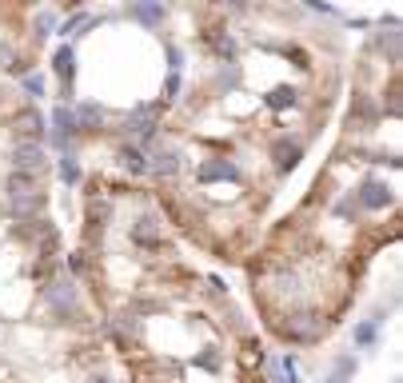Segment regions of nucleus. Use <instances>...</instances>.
Returning <instances> with one entry per match:
<instances>
[{
	"label": "nucleus",
	"mask_w": 403,
	"mask_h": 383,
	"mask_svg": "<svg viewBox=\"0 0 403 383\" xmlns=\"http://www.w3.org/2000/svg\"><path fill=\"white\" fill-rule=\"evenodd\" d=\"M49 156V116L20 84L0 80V168Z\"/></svg>",
	"instance_id": "6e6552de"
},
{
	"label": "nucleus",
	"mask_w": 403,
	"mask_h": 383,
	"mask_svg": "<svg viewBox=\"0 0 403 383\" xmlns=\"http://www.w3.org/2000/svg\"><path fill=\"white\" fill-rule=\"evenodd\" d=\"M68 268L124 383H271L252 311L176 240L140 180L80 176Z\"/></svg>",
	"instance_id": "7ed1b4c3"
},
{
	"label": "nucleus",
	"mask_w": 403,
	"mask_h": 383,
	"mask_svg": "<svg viewBox=\"0 0 403 383\" xmlns=\"http://www.w3.org/2000/svg\"><path fill=\"white\" fill-rule=\"evenodd\" d=\"M399 20H379L347 60L324 160L244 260L248 311L276 347L312 351L352 320L376 260L403 228Z\"/></svg>",
	"instance_id": "f03ea898"
},
{
	"label": "nucleus",
	"mask_w": 403,
	"mask_h": 383,
	"mask_svg": "<svg viewBox=\"0 0 403 383\" xmlns=\"http://www.w3.org/2000/svg\"><path fill=\"white\" fill-rule=\"evenodd\" d=\"M180 16L188 68L140 184L192 256L240 272L340 116L352 40L328 8L288 0H192Z\"/></svg>",
	"instance_id": "f257e3e1"
},
{
	"label": "nucleus",
	"mask_w": 403,
	"mask_h": 383,
	"mask_svg": "<svg viewBox=\"0 0 403 383\" xmlns=\"http://www.w3.org/2000/svg\"><path fill=\"white\" fill-rule=\"evenodd\" d=\"M49 56L56 112L49 152L84 160V172L140 180L144 148L168 116L188 68L180 4L68 8Z\"/></svg>",
	"instance_id": "20e7f679"
},
{
	"label": "nucleus",
	"mask_w": 403,
	"mask_h": 383,
	"mask_svg": "<svg viewBox=\"0 0 403 383\" xmlns=\"http://www.w3.org/2000/svg\"><path fill=\"white\" fill-rule=\"evenodd\" d=\"M60 25V8L49 4H0V80L37 72L49 56V40Z\"/></svg>",
	"instance_id": "0eeeda50"
},
{
	"label": "nucleus",
	"mask_w": 403,
	"mask_h": 383,
	"mask_svg": "<svg viewBox=\"0 0 403 383\" xmlns=\"http://www.w3.org/2000/svg\"><path fill=\"white\" fill-rule=\"evenodd\" d=\"M0 383H124L96 320L0 344Z\"/></svg>",
	"instance_id": "423d86ee"
},
{
	"label": "nucleus",
	"mask_w": 403,
	"mask_h": 383,
	"mask_svg": "<svg viewBox=\"0 0 403 383\" xmlns=\"http://www.w3.org/2000/svg\"><path fill=\"white\" fill-rule=\"evenodd\" d=\"M92 320L56 216V160L0 168V344Z\"/></svg>",
	"instance_id": "39448f33"
}]
</instances>
